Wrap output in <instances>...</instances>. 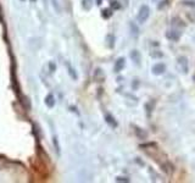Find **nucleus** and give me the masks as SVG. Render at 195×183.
I'll use <instances>...</instances> for the list:
<instances>
[{"mask_svg":"<svg viewBox=\"0 0 195 183\" xmlns=\"http://www.w3.org/2000/svg\"><path fill=\"white\" fill-rule=\"evenodd\" d=\"M116 182H129V180L127 177H117Z\"/></svg>","mask_w":195,"mask_h":183,"instance_id":"nucleus-20","label":"nucleus"},{"mask_svg":"<svg viewBox=\"0 0 195 183\" xmlns=\"http://www.w3.org/2000/svg\"><path fill=\"white\" fill-rule=\"evenodd\" d=\"M44 103H45V105L48 106V107H54L55 106V96H54V94L53 93H49L46 96H45V99H44Z\"/></svg>","mask_w":195,"mask_h":183,"instance_id":"nucleus-7","label":"nucleus"},{"mask_svg":"<svg viewBox=\"0 0 195 183\" xmlns=\"http://www.w3.org/2000/svg\"><path fill=\"white\" fill-rule=\"evenodd\" d=\"M111 15H112L111 10H109V9H105V10H102V13H101V16H102L104 18H109V17H111Z\"/></svg>","mask_w":195,"mask_h":183,"instance_id":"nucleus-14","label":"nucleus"},{"mask_svg":"<svg viewBox=\"0 0 195 183\" xmlns=\"http://www.w3.org/2000/svg\"><path fill=\"white\" fill-rule=\"evenodd\" d=\"M32 1H35V0H32Z\"/></svg>","mask_w":195,"mask_h":183,"instance_id":"nucleus-23","label":"nucleus"},{"mask_svg":"<svg viewBox=\"0 0 195 183\" xmlns=\"http://www.w3.org/2000/svg\"><path fill=\"white\" fill-rule=\"evenodd\" d=\"M193 78H194V81H195V75H194V77H193Z\"/></svg>","mask_w":195,"mask_h":183,"instance_id":"nucleus-22","label":"nucleus"},{"mask_svg":"<svg viewBox=\"0 0 195 183\" xmlns=\"http://www.w3.org/2000/svg\"><path fill=\"white\" fill-rule=\"evenodd\" d=\"M82 6L84 10H90L93 6V0H82Z\"/></svg>","mask_w":195,"mask_h":183,"instance_id":"nucleus-12","label":"nucleus"},{"mask_svg":"<svg viewBox=\"0 0 195 183\" xmlns=\"http://www.w3.org/2000/svg\"><path fill=\"white\" fill-rule=\"evenodd\" d=\"M161 167H162V171L166 172L167 175H172L173 171H175V166H173V164H171L170 161H166L165 164H162Z\"/></svg>","mask_w":195,"mask_h":183,"instance_id":"nucleus-8","label":"nucleus"},{"mask_svg":"<svg viewBox=\"0 0 195 183\" xmlns=\"http://www.w3.org/2000/svg\"><path fill=\"white\" fill-rule=\"evenodd\" d=\"M131 59L133 60V62L135 64V65H140V61H142V55H140V53L138 51V50H132L131 51Z\"/></svg>","mask_w":195,"mask_h":183,"instance_id":"nucleus-6","label":"nucleus"},{"mask_svg":"<svg viewBox=\"0 0 195 183\" xmlns=\"http://www.w3.org/2000/svg\"><path fill=\"white\" fill-rule=\"evenodd\" d=\"M49 71H50V73H54V72L56 71V65H55V62H53V61L49 62Z\"/></svg>","mask_w":195,"mask_h":183,"instance_id":"nucleus-18","label":"nucleus"},{"mask_svg":"<svg viewBox=\"0 0 195 183\" xmlns=\"http://www.w3.org/2000/svg\"><path fill=\"white\" fill-rule=\"evenodd\" d=\"M53 143H54V147L56 148V151H57V154L60 155V143H59V139H57V137L56 136H54L53 137Z\"/></svg>","mask_w":195,"mask_h":183,"instance_id":"nucleus-13","label":"nucleus"},{"mask_svg":"<svg viewBox=\"0 0 195 183\" xmlns=\"http://www.w3.org/2000/svg\"><path fill=\"white\" fill-rule=\"evenodd\" d=\"M51 2H53L54 9H56V12H57V13H60L61 9H60V5H59V1H57V0H51Z\"/></svg>","mask_w":195,"mask_h":183,"instance_id":"nucleus-17","label":"nucleus"},{"mask_svg":"<svg viewBox=\"0 0 195 183\" xmlns=\"http://www.w3.org/2000/svg\"><path fill=\"white\" fill-rule=\"evenodd\" d=\"M131 29H132V34H134V35H138V32H139V29H138V27L133 23V22H131Z\"/></svg>","mask_w":195,"mask_h":183,"instance_id":"nucleus-16","label":"nucleus"},{"mask_svg":"<svg viewBox=\"0 0 195 183\" xmlns=\"http://www.w3.org/2000/svg\"><path fill=\"white\" fill-rule=\"evenodd\" d=\"M107 42H109V47H110V48H113V45H115V38H113V35L109 34V35H107Z\"/></svg>","mask_w":195,"mask_h":183,"instance_id":"nucleus-15","label":"nucleus"},{"mask_svg":"<svg viewBox=\"0 0 195 183\" xmlns=\"http://www.w3.org/2000/svg\"><path fill=\"white\" fill-rule=\"evenodd\" d=\"M151 71H153V73H154V75H156V76H160V75H162V73L166 71V66H165V64L157 62V64H155V65L153 66Z\"/></svg>","mask_w":195,"mask_h":183,"instance_id":"nucleus-3","label":"nucleus"},{"mask_svg":"<svg viewBox=\"0 0 195 183\" xmlns=\"http://www.w3.org/2000/svg\"><path fill=\"white\" fill-rule=\"evenodd\" d=\"M111 7H112L113 10H117V9L121 7V5L118 4V1H112V2H111Z\"/></svg>","mask_w":195,"mask_h":183,"instance_id":"nucleus-19","label":"nucleus"},{"mask_svg":"<svg viewBox=\"0 0 195 183\" xmlns=\"http://www.w3.org/2000/svg\"><path fill=\"white\" fill-rule=\"evenodd\" d=\"M150 16V7L148 5H142L140 9H139V12H138V22L139 23H144L146 22V20L149 18Z\"/></svg>","mask_w":195,"mask_h":183,"instance_id":"nucleus-1","label":"nucleus"},{"mask_svg":"<svg viewBox=\"0 0 195 183\" xmlns=\"http://www.w3.org/2000/svg\"><path fill=\"white\" fill-rule=\"evenodd\" d=\"M134 133L139 139H146V137H148V133L144 129H142L140 127H137V126L134 127Z\"/></svg>","mask_w":195,"mask_h":183,"instance_id":"nucleus-9","label":"nucleus"},{"mask_svg":"<svg viewBox=\"0 0 195 183\" xmlns=\"http://www.w3.org/2000/svg\"><path fill=\"white\" fill-rule=\"evenodd\" d=\"M124 66H126V60H124V58H120V59H117V61L115 62V67H113V70H115V72H121L123 69H124Z\"/></svg>","mask_w":195,"mask_h":183,"instance_id":"nucleus-5","label":"nucleus"},{"mask_svg":"<svg viewBox=\"0 0 195 183\" xmlns=\"http://www.w3.org/2000/svg\"><path fill=\"white\" fill-rule=\"evenodd\" d=\"M105 120H106V122H107L111 127H117V121H116L115 117H112L110 114H106V115H105Z\"/></svg>","mask_w":195,"mask_h":183,"instance_id":"nucleus-11","label":"nucleus"},{"mask_svg":"<svg viewBox=\"0 0 195 183\" xmlns=\"http://www.w3.org/2000/svg\"><path fill=\"white\" fill-rule=\"evenodd\" d=\"M67 72H68V75H70V77L72 78V80H75V81H77L78 80V75H77V72H76V70L70 65V64H67Z\"/></svg>","mask_w":195,"mask_h":183,"instance_id":"nucleus-10","label":"nucleus"},{"mask_svg":"<svg viewBox=\"0 0 195 183\" xmlns=\"http://www.w3.org/2000/svg\"><path fill=\"white\" fill-rule=\"evenodd\" d=\"M176 67H177V70H178L181 73H188V70H189L188 59H187L186 56H179V58L177 59Z\"/></svg>","mask_w":195,"mask_h":183,"instance_id":"nucleus-2","label":"nucleus"},{"mask_svg":"<svg viewBox=\"0 0 195 183\" xmlns=\"http://www.w3.org/2000/svg\"><path fill=\"white\" fill-rule=\"evenodd\" d=\"M184 5H189V6H195V1H183Z\"/></svg>","mask_w":195,"mask_h":183,"instance_id":"nucleus-21","label":"nucleus"},{"mask_svg":"<svg viewBox=\"0 0 195 183\" xmlns=\"http://www.w3.org/2000/svg\"><path fill=\"white\" fill-rule=\"evenodd\" d=\"M166 38H168L172 42H178L179 38H181V33L178 31H176V29H171V31L166 32Z\"/></svg>","mask_w":195,"mask_h":183,"instance_id":"nucleus-4","label":"nucleus"}]
</instances>
